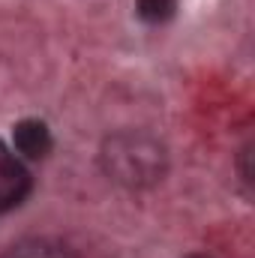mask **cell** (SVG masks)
Masks as SVG:
<instances>
[{"instance_id": "277c9868", "label": "cell", "mask_w": 255, "mask_h": 258, "mask_svg": "<svg viewBox=\"0 0 255 258\" xmlns=\"http://www.w3.org/2000/svg\"><path fill=\"white\" fill-rule=\"evenodd\" d=\"M6 258H75L63 243H54V240H45V237H30V240H21L15 243Z\"/></svg>"}, {"instance_id": "6da1fadb", "label": "cell", "mask_w": 255, "mask_h": 258, "mask_svg": "<svg viewBox=\"0 0 255 258\" xmlns=\"http://www.w3.org/2000/svg\"><path fill=\"white\" fill-rule=\"evenodd\" d=\"M102 168L123 186H150L165 174V150L141 132H120L102 144Z\"/></svg>"}, {"instance_id": "5b68a950", "label": "cell", "mask_w": 255, "mask_h": 258, "mask_svg": "<svg viewBox=\"0 0 255 258\" xmlns=\"http://www.w3.org/2000/svg\"><path fill=\"white\" fill-rule=\"evenodd\" d=\"M135 9H138V18H144L150 24H162L174 15L177 0H138Z\"/></svg>"}, {"instance_id": "7a4b0ae2", "label": "cell", "mask_w": 255, "mask_h": 258, "mask_svg": "<svg viewBox=\"0 0 255 258\" xmlns=\"http://www.w3.org/2000/svg\"><path fill=\"white\" fill-rule=\"evenodd\" d=\"M27 189H30V177H27L24 165L15 162L6 153V147L0 144V213L15 207V204H21Z\"/></svg>"}, {"instance_id": "3957f363", "label": "cell", "mask_w": 255, "mask_h": 258, "mask_svg": "<svg viewBox=\"0 0 255 258\" xmlns=\"http://www.w3.org/2000/svg\"><path fill=\"white\" fill-rule=\"evenodd\" d=\"M12 138H15V147L30 159H42L51 150V132L42 120H21L12 132Z\"/></svg>"}]
</instances>
